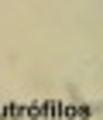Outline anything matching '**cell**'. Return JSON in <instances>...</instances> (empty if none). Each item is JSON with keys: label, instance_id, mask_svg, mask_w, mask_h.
Listing matches in <instances>:
<instances>
[]
</instances>
